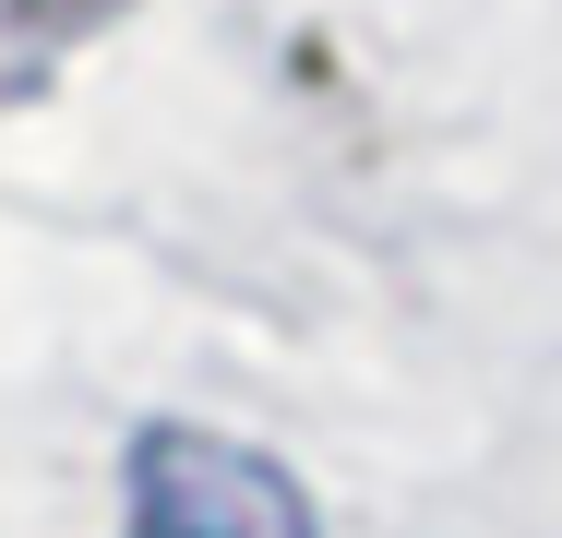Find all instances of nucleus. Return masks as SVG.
I'll list each match as a JSON object with an SVG mask.
<instances>
[{"label": "nucleus", "mask_w": 562, "mask_h": 538, "mask_svg": "<svg viewBox=\"0 0 562 538\" xmlns=\"http://www.w3.org/2000/svg\"><path fill=\"white\" fill-rule=\"evenodd\" d=\"M120 479H132V538H324L312 527V491L276 455H251V442H227L204 419L132 430Z\"/></svg>", "instance_id": "nucleus-1"}]
</instances>
